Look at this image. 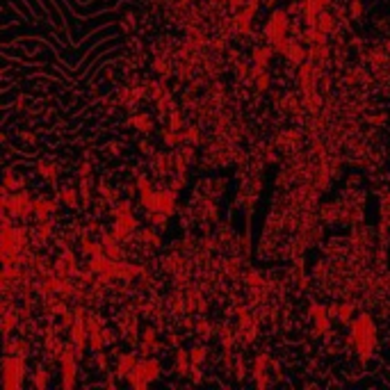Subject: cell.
<instances>
[{
	"instance_id": "obj_1",
	"label": "cell",
	"mask_w": 390,
	"mask_h": 390,
	"mask_svg": "<svg viewBox=\"0 0 390 390\" xmlns=\"http://www.w3.org/2000/svg\"><path fill=\"white\" fill-rule=\"evenodd\" d=\"M351 343L356 347V354L361 356V361H367L374 354V345H377V329L374 322L367 313L358 315L351 324Z\"/></svg>"
},
{
	"instance_id": "obj_2",
	"label": "cell",
	"mask_w": 390,
	"mask_h": 390,
	"mask_svg": "<svg viewBox=\"0 0 390 390\" xmlns=\"http://www.w3.org/2000/svg\"><path fill=\"white\" fill-rule=\"evenodd\" d=\"M25 374H28L25 356L5 354V358H2V386H5V390H18L23 386Z\"/></svg>"
},
{
	"instance_id": "obj_3",
	"label": "cell",
	"mask_w": 390,
	"mask_h": 390,
	"mask_svg": "<svg viewBox=\"0 0 390 390\" xmlns=\"http://www.w3.org/2000/svg\"><path fill=\"white\" fill-rule=\"evenodd\" d=\"M139 203H142L144 210H148V213L173 215L176 213V192H173L172 187L153 189L146 199H139Z\"/></svg>"
},
{
	"instance_id": "obj_4",
	"label": "cell",
	"mask_w": 390,
	"mask_h": 390,
	"mask_svg": "<svg viewBox=\"0 0 390 390\" xmlns=\"http://www.w3.org/2000/svg\"><path fill=\"white\" fill-rule=\"evenodd\" d=\"M2 210L9 215H14L16 219H25L30 215H35V201L30 189H21L14 196H2Z\"/></svg>"
},
{
	"instance_id": "obj_5",
	"label": "cell",
	"mask_w": 390,
	"mask_h": 390,
	"mask_svg": "<svg viewBox=\"0 0 390 390\" xmlns=\"http://www.w3.org/2000/svg\"><path fill=\"white\" fill-rule=\"evenodd\" d=\"M158 377H160L158 358L148 356V358H144V361L137 363V367L132 370V374L128 377V384L135 386V388H146V386H151Z\"/></svg>"
},
{
	"instance_id": "obj_6",
	"label": "cell",
	"mask_w": 390,
	"mask_h": 390,
	"mask_svg": "<svg viewBox=\"0 0 390 390\" xmlns=\"http://www.w3.org/2000/svg\"><path fill=\"white\" fill-rule=\"evenodd\" d=\"M288 30H290V18L285 9H274L267 18V25H265V37L269 43H276L281 39L288 37Z\"/></svg>"
},
{
	"instance_id": "obj_7",
	"label": "cell",
	"mask_w": 390,
	"mask_h": 390,
	"mask_svg": "<svg viewBox=\"0 0 390 390\" xmlns=\"http://www.w3.org/2000/svg\"><path fill=\"white\" fill-rule=\"evenodd\" d=\"M139 228V219L132 213L121 215V217H114V226H112V235L117 240H128L132 237V233Z\"/></svg>"
},
{
	"instance_id": "obj_8",
	"label": "cell",
	"mask_w": 390,
	"mask_h": 390,
	"mask_svg": "<svg viewBox=\"0 0 390 390\" xmlns=\"http://www.w3.org/2000/svg\"><path fill=\"white\" fill-rule=\"evenodd\" d=\"M139 358H137L135 351H126V354H119V361H117V377L121 379H128L132 374V370L137 367Z\"/></svg>"
},
{
	"instance_id": "obj_9",
	"label": "cell",
	"mask_w": 390,
	"mask_h": 390,
	"mask_svg": "<svg viewBox=\"0 0 390 390\" xmlns=\"http://www.w3.org/2000/svg\"><path fill=\"white\" fill-rule=\"evenodd\" d=\"M283 57L288 59L290 64L299 66V64H303V59L308 57V50L303 48V43L299 42V39H292V42H290V46H288V50H285Z\"/></svg>"
},
{
	"instance_id": "obj_10",
	"label": "cell",
	"mask_w": 390,
	"mask_h": 390,
	"mask_svg": "<svg viewBox=\"0 0 390 390\" xmlns=\"http://www.w3.org/2000/svg\"><path fill=\"white\" fill-rule=\"evenodd\" d=\"M55 210H57V201H53V199H37V201H35V217H37V221H46Z\"/></svg>"
},
{
	"instance_id": "obj_11",
	"label": "cell",
	"mask_w": 390,
	"mask_h": 390,
	"mask_svg": "<svg viewBox=\"0 0 390 390\" xmlns=\"http://www.w3.org/2000/svg\"><path fill=\"white\" fill-rule=\"evenodd\" d=\"M310 317H313V322H315V331L317 333H326L331 329V324H329V313H326L324 306L310 308Z\"/></svg>"
},
{
	"instance_id": "obj_12",
	"label": "cell",
	"mask_w": 390,
	"mask_h": 390,
	"mask_svg": "<svg viewBox=\"0 0 390 390\" xmlns=\"http://www.w3.org/2000/svg\"><path fill=\"white\" fill-rule=\"evenodd\" d=\"M112 258H107L105 254H98V256H91L87 260V269L94 274H103V272H110L112 269Z\"/></svg>"
},
{
	"instance_id": "obj_13",
	"label": "cell",
	"mask_w": 390,
	"mask_h": 390,
	"mask_svg": "<svg viewBox=\"0 0 390 390\" xmlns=\"http://www.w3.org/2000/svg\"><path fill=\"white\" fill-rule=\"evenodd\" d=\"M189 365H192V356H189V351L183 349V347H178L176 349V365H173V370H176L178 377H187Z\"/></svg>"
},
{
	"instance_id": "obj_14",
	"label": "cell",
	"mask_w": 390,
	"mask_h": 390,
	"mask_svg": "<svg viewBox=\"0 0 390 390\" xmlns=\"http://www.w3.org/2000/svg\"><path fill=\"white\" fill-rule=\"evenodd\" d=\"M103 251H105L107 258H112V260H121V256H124L119 240L114 235H107V233L103 235Z\"/></svg>"
},
{
	"instance_id": "obj_15",
	"label": "cell",
	"mask_w": 390,
	"mask_h": 390,
	"mask_svg": "<svg viewBox=\"0 0 390 390\" xmlns=\"http://www.w3.org/2000/svg\"><path fill=\"white\" fill-rule=\"evenodd\" d=\"M317 28L322 30V32H326V35H336L338 32V18L333 16L331 12H319L317 16Z\"/></svg>"
},
{
	"instance_id": "obj_16",
	"label": "cell",
	"mask_w": 390,
	"mask_h": 390,
	"mask_svg": "<svg viewBox=\"0 0 390 390\" xmlns=\"http://www.w3.org/2000/svg\"><path fill=\"white\" fill-rule=\"evenodd\" d=\"M274 53H276V50H274L272 43H265V46H256L251 55H254V62H256V64L269 66V59H272Z\"/></svg>"
},
{
	"instance_id": "obj_17",
	"label": "cell",
	"mask_w": 390,
	"mask_h": 390,
	"mask_svg": "<svg viewBox=\"0 0 390 390\" xmlns=\"http://www.w3.org/2000/svg\"><path fill=\"white\" fill-rule=\"evenodd\" d=\"M80 251H83V256H87V258L105 254V251H103V242H96V240H91L89 235H83V240H80Z\"/></svg>"
},
{
	"instance_id": "obj_18",
	"label": "cell",
	"mask_w": 390,
	"mask_h": 390,
	"mask_svg": "<svg viewBox=\"0 0 390 390\" xmlns=\"http://www.w3.org/2000/svg\"><path fill=\"white\" fill-rule=\"evenodd\" d=\"M78 189L73 187H62L59 189V199H62V203H64L66 208H71V210H76V208H83V203H80V199H78Z\"/></svg>"
},
{
	"instance_id": "obj_19",
	"label": "cell",
	"mask_w": 390,
	"mask_h": 390,
	"mask_svg": "<svg viewBox=\"0 0 390 390\" xmlns=\"http://www.w3.org/2000/svg\"><path fill=\"white\" fill-rule=\"evenodd\" d=\"M130 124L135 126L139 132H151V130L155 128V124H153V117H148V114H137V117H132V121Z\"/></svg>"
},
{
	"instance_id": "obj_20",
	"label": "cell",
	"mask_w": 390,
	"mask_h": 390,
	"mask_svg": "<svg viewBox=\"0 0 390 390\" xmlns=\"http://www.w3.org/2000/svg\"><path fill=\"white\" fill-rule=\"evenodd\" d=\"M78 192H80V203H83V208H87L89 203H91V176L80 178V187H78Z\"/></svg>"
},
{
	"instance_id": "obj_21",
	"label": "cell",
	"mask_w": 390,
	"mask_h": 390,
	"mask_svg": "<svg viewBox=\"0 0 390 390\" xmlns=\"http://www.w3.org/2000/svg\"><path fill=\"white\" fill-rule=\"evenodd\" d=\"M189 356H192V365H203L208 358V347L206 345H194L189 349Z\"/></svg>"
},
{
	"instance_id": "obj_22",
	"label": "cell",
	"mask_w": 390,
	"mask_h": 390,
	"mask_svg": "<svg viewBox=\"0 0 390 390\" xmlns=\"http://www.w3.org/2000/svg\"><path fill=\"white\" fill-rule=\"evenodd\" d=\"M37 173L43 176L46 180H55L57 178V165H53V162H39L37 165Z\"/></svg>"
},
{
	"instance_id": "obj_23",
	"label": "cell",
	"mask_w": 390,
	"mask_h": 390,
	"mask_svg": "<svg viewBox=\"0 0 390 390\" xmlns=\"http://www.w3.org/2000/svg\"><path fill=\"white\" fill-rule=\"evenodd\" d=\"M30 384H32V388H46V386H48V372L43 370L42 365L35 367V372H32V381H30Z\"/></svg>"
},
{
	"instance_id": "obj_24",
	"label": "cell",
	"mask_w": 390,
	"mask_h": 390,
	"mask_svg": "<svg viewBox=\"0 0 390 390\" xmlns=\"http://www.w3.org/2000/svg\"><path fill=\"white\" fill-rule=\"evenodd\" d=\"M183 135H185V144H201L203 142V137H201V130H199V126H189V128L183 130Z\"/></svg>"
},
{
	"instance_id": "obj_25",
	"label": "cell",
	"mask_w": 390,
	"mask_h": 390,
	"mask_svg": "<svg viewBox=\"0 0 390 390\" xmlns=\"http://www.w3.org/2000/svg\"><path fill=\"white\" fill-rule=\"evenodd\" d=\"M137 189H139V199H146L153 192V183H151V178L146 173H142V176L137 178Z\"/></svg>"
},
{
	"instance_id": "obj_26",
	"label": "cell",
	"mask_w": 390,
	"mask_h": 390,
	"mask_svg": "<svg viewBox=\"0 0 390 390\" xmlns=\"http://www.w3.org/2000/svg\"><path fill=\"white\" fill-rule=\"evenodd\" d=\"M89 347H91V351L94 354H98V351H103V347H105V338H103V329L96 333H89Z\"/></svg>"
},
{
	"instance_id": "obj_27",
	"label": "cell",
	"mask_w": 390,
	"mask_h": 390,
	"mask_svg": "<svg viewBox=\"0 0 390 390\" xmlns=\"http://www.w3.org/2000/svg\"><path fill=\"white\" fill-rule=\"evenodd\" d=\"M194 329H196V333L203 338V340H208V338L213 336V329H210V322H208L206 317H201L199 322L194 324Z\"/></svg>"
},
{
	"instance_id": "obj_28",
	"label": "cell",
	"mask_w": 390,
	"mask_h": 390,
	"mask_svg": "<svg viewBox=\"0 0 390 390\" xmlns=\"http://www.w3.org/2000/svg\"><path fill=\"white\" fill-rule=\"evenodd\" d=\"M351 313H354V306H351V303H340V306H338V319H340L343 324L351 322Z\"/></svg>"
},
{
	"instance_id": "obj_29",
	"label": "cell",
	"mask_w": 390,
	"mask_h": 390,
	"mask_svg": "<svg viewBox=\"0 0 390 390\" xmlns=\"http://www.w3.org/2000/svg\"><path fill=\"white\" fill-rule=\"evenodd\" d=\"M128 213H132V201H130V199H124V201H119L117 206L112 208L114 217H121V215H128Z\"/></svg>"
},
{
	"instance_id": "obj_30",
	"label": "cell",
	"mask_w": 390,
	"mask_h": 390,
	"mask_svg": "<svg viewBox=\"0 0 390 390\" xmlns=\"http://www.w3.org/2000/svg\"><path fill=\"white\" fill-rule=\"evenodd\" d=\"M167 126H169L172 130H183V114H180V110H172Z\"/></svg>"
},
{
	"instance_id": "obj_31",
	"label": "cell",
	"mask_w": 390,
	"mask_h": 390,
	"mask_svg": "<svg viewBox=\"0 0 390 390\" xmlns=\"http://www.w3.org/2000/svg\"><path fill=\"white\" fill-rule=\"evenodd\" d=\"M139 240H142V242H148L151 247H160V237L155 235L151 228H142V231H139Z\"/></svg>"
},
{
	"instance_id": "obj_32",
	"label": "cell",
	"mask_w": 390,
	"mask_h": 390,
	"mask_svg": "<svg viewBox=\"0 0 390 390\" xmlns=\"http://www.w3.org/2000/svg\"><path fill=\"white\" fill-rule=\"evenodd\" d=\"M269 80H272L269 73L262 71L260 76H256V89H258V91H267V89H269Z\"/></svg>"
},
{
	"instance_id": "obj_33",
	"label": "cell",
	"mask_w": 390,
	"mask_h": 390,
	"mask_svg": "<svg viewBox=\"0 0 390 390\" xmlns=\"http://www.w3.org/2000/svg\"><path fill=\"white\" fill-rule=\"evenodd\" d=\"M18 315L14 317V315H9V313H5V319H2V333H5V338H9V331H12V326L18 322Z\"/></svg>"
},
{
	"instance_id": "obj_34",
	"label": "cell",
	"mask_w": 390,
	"mask_h": 390,
	"mask_svg": "<svg viewBox=\"0 0 390 390\" xmlns=\"http://www.w3.org/2000/svg\"><path fill=\"white\" fill-rule=\"evenodd\" d=\"M247 285L249 288H262V276H260V272L251 269V272L247 274Z\"/></svg>"
},
{
	"instance_id": "obj_35",
	"label": "cell",
	"mask_w": 390,
	"mask_h": 390,
	"mask_svg": "<svg viewBox=\"0 0 390 390\" xmlns=\"http://www.w3.org/2000/svg\"><path fill=\"white\" fill-rule=\"evenodd\" d=\"M142 340L144 343H158V329H153V326H144Z\"/></svg>"
},
{
	"instance_id": "obj_36",
	"label": "cell",
	"mask_w": 390,
	"mask_h": 390,
	"mask_svg": "<svg viewBox=\"0 0 390 390\" xmlns=\"http://www.w3.org/2000/svg\"><path fill=\"white\" fill-rule=\"evenodd\" d=\"M178 153L183 155V158L187 160L189 165H192V162H194V160H196V151H194V144H187V146H183V148H180V151H178Z\"/></svg>"
},
{
	"instance_id": "obj_37",
	"label": "cell",
	"mask_w": 390,
	"mask_h": 390,
	"mask_svg": "<svg viewBox=\"0 0 390 390\" xmlns=\"http://www.w3.org/2000/svg\"><path fill=\"white\" fill-rule=\"evenodd\" d=\"M349 14H351V18H361L363 16L361 0H351V5H349Z\"/></svg>"
},
{
	"instance_id": "obj_38",
	"label": "cell",
	"mask_w": 390,
	"mask_h": 390,
	"mask_svg": "<svg viewBox=\"0 0 390 390\" xmlns=\"http://www.w3.org/2000/svg\"><path fill=\"white\" fill-rule=\"evenodd\" d=\"M103 338H105V345H114V343H117V333H114L112 329H107V326H103Z\"/></svg>"
},
{
	"instance_id": "obj_39",
	"label": "cell",
	"mask_w": 390,
	"mask_h": 390,
	"mask_svg": "<svg viewBox=\"0 0 390 390\" xmlns=\"http://www.w3.org/2000/svg\"><path fill=\"white\" fill-rule=\"evenodd\" d=\"M78 176H80V178H89V176H91V165H89V162H83L80 169H78Z\"/></svg>"
},
{
	"instance_id": "obj_40",
	"label": "cell",
	"mask_w": 390,
	"mask_h": 390,
	"mask_svg": "<svg viewBox=\"0 0 390 390\" xmlns=\"http://www.w3.org/2000/svg\"><path fill=\"white\" fill-rule=\"evenodd\" d=\"M244 5H247V0H228V7H231L233 12H240Z\"/></svg>"
},
{
	"instance_id": "obj_41",
	"label": "cell",
	"mask_w": 390,
	"mask_h": 390,
	"mask_svg": "<svg viewBox=\"0 0 390 390\" xmlns=\"http://www.w3.org/2000/svg\"><path fill=\"white\" fill-rule=\"evenodd\" d=\"M213 48H215V50H224V48H226V42H224V39H215V42H213Z\"/></svg>"
},
{
	"instance_id": "obj_42",
	"label": "cell",
	"mask_w": 390,
	"mask_h": 390,
	"mask_svg": "<svg viewBox=\"0 0 390 390\" xmlns=\"http://www.w3.org/2000/svg\"><path fill=\"white\" fill-rule=\"evenodd\" d=\"M247 2H249V5H254V7L260 5V0H247Z\"/></svg>"
}]
</instances>
